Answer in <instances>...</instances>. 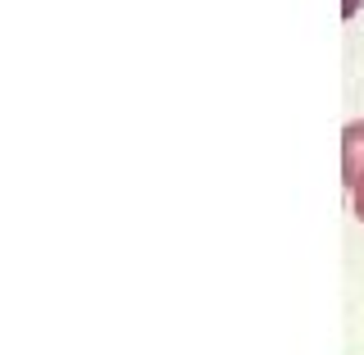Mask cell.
Returning <instances> with one entry per match:
<instances>
[{"instance_id": "1", "label": "cell", "mask_w": 364, "mask_h": 355, "mask_svg": "<svg viewBox=\"0 0 364 355\" xmlns=\"http://www.w3.org/2000/svg\"><path fill=\"white\" fill-rule=\"evenodd\" d=\"M341 182L350 191V210L364 223V119L341 128Z\"/></svg>"}, {"instance_id": "2", "label": "cell", "mask_w": 364, "mask_h": 355, "mask_svg": "<svg viewBox=\"0 0 364 355\" xmlns=\"http://www.w3.org/2000/svg\"><path fill=\"white\" fill-rule=\"evenodd\" d=\"M355 9H360V0H346V5H341V14H346V18H355Z\"/></svg>"}]
</instances>
